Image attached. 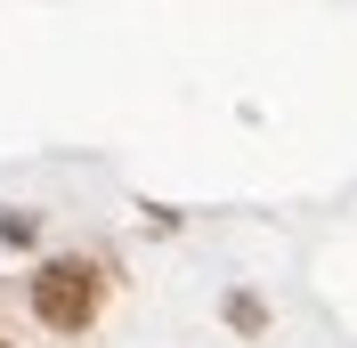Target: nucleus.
<instances>
[{"instance_id": "f257e3e1", "label": "nucleus", "mask_w": 357, "mask_h": 348, "mask_svg": "<svg viewBox=\"0 0 357 348\" xmlns=\"http://www.w3.org/2000/svg\"><path fill=\"white\" fill-rule=\"evenodd\" d=\"M24 300H33V316H41L49 332L82 340V332L98 324V308H106V267L82 260V251H57V260H41L24 276Z\"/></svg>"}, {"instance_id": "f03ea898", "label": "nucleus", "mask_w": 357, "mask_h": 348, "mask_svg": "<svg viewBox=\"0 0 357 348\" xmlns=\"http://www.w3.org/2000/svg\"><path fill=\"white\" fill-rule=\"evenodd\" d=\"M227 324H236V332H260L268 316H260V300H244V292H236V300H227Z\"/></svg>"}, {"instance_id": "7ed1b4c3", "label": "nucleus", "mask_w": 357, "mask_h": 348, "mask_svg": "<svg viewBox=\"0 0 357 348\" xmlns=\"http://www.w3.org/2000/svg\"><path fill=\"white\" fill-rule=\"evenodd\" d=\"M0 243H33V211H0Z\"/></svg>"}, {"instance_id": "20e7f679", "label": "nucleus", "mask_w": 357, "mask_h": 348, "mask_svg": "<svg viewBox=\"0 0 357 348\" xmlns=\"http://www.w3.org/2000/svg\"><path fill=\"white\" fill-rule=\"evenodd\" d=\"M0 348H8V340H0Z\"/></svg>"}]
</instances>
